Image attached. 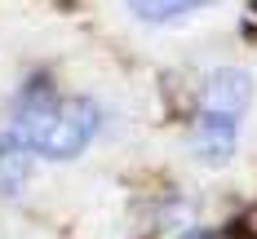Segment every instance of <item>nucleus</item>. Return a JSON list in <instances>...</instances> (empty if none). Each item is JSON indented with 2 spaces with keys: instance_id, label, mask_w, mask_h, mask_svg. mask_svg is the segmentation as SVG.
Masks as SVG:
<instances>
[{
  "instance_id": "obj_1",
  "label": "nucleus",
  "mask_w": 257,
  "mask_h": 239,
  "mask_svg": "<svg viewBox=\"0 0 257 239\" xmlns=\"http://www.w3.org/2000/svg\"><path fill=\"white\" fill-rule=\"evenodd\" d=\"M14 137L40 159H76L98 133V106L89 98L31 84L14 102Z\"/></svg>"
},
{
  "instance_id": "obj_2",
  "label": "nucleus",
  "mask_w": 257,
  "mask_h": 239,
  "mask_svg": "<svg viewBox=\"0 0 257 239\" xmlns=\"http://www.w3.org/2000/svg\"><path fill=\"white\" fill-rule=\"evenodd\" d=\"M253 102V76L239 71V67H217L208 71L200 84V111H195V124H191V155L208 164V168H222L231 164L235 142H239V120Z\"/></svg>"
},
{
  "instance_id": "obj_3",
  "label": "nucleus",
  "mask_w": 257,
  "mask_h": 239,
  "mask_svg": "<svg viewBox=\"0 0 257 239\" xmlns=\"http://www.w3.org/2000/svg\"><path fill=\"white\" fill-rule=\"evenodd\" d=\"M27 168H31V151L14 133H0V195H14L27 182Z\"/></svg>"
},
{
  "instance_id": "obj_4",
  "label": "nucleus",
  "mask_w": 257,
  "mask_h": 239,
  "mask_svg": "<svg viewBox=\"0 0 257 239\" xmlns=\"http://www.w3.org/2000/svg\"><path fill=\"white\" fill-rule=\"evenodd\" d=\"M204 5H213V0H128V9L142 23H173V18H186Z\"/></svg>"
},
{
  "instance_id": "obj_5",
  "label": "nucleus",
  "mask_w": 257,
  "mask_h": 239,
  "mask_svg": "<svg viewBox=\"0 0 257 239\" xmlns=\"http://www.w3.org/2000/svg\"><path fill=\"white\" fill-rule=\"evenodd\" d=\"M253 14H257V0H253Z\"/></svg>"
}]
</instances>
